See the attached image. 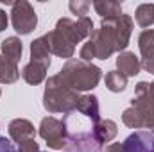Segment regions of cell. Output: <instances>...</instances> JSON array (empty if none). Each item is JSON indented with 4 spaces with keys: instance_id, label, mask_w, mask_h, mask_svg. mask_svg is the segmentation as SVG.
<instances>
[{
    "instance_id": "484cf974",
    "label": "cell",
    "mask_w": 154,
    "mask_h": 152,
    "mask_svg": "<svg viewBox=\"0 0 154 152\" xmlns=\"http://www.w3.org/2000/svg\"><path fill=\"white\" fill-rule=\"evenodd\" d=\"M18 152H39V145L36 143V140H27L18 143Z\"/></svg>"
},
{
    "instance_id": "ffe728a7",
    "label": "cell",
    "mask_w": 154,
    "mask_h": 152,
    "mask_svg": "<svg viewBox=\"0 0 154 152\" xmlns=\"http://www.w3.org/2000/svg\"><path fill=\"white\" fill-rule=\"evenodd\" d=\"M20 79V70L14 63L7 61L0 54V84H13Z\"/></svg>"
},
{
    "instance_id": "5bb4252c",
    "label": "cell",
    "mask_w": 154,
    "mask_h": 152,
    "mask_svg": "<svg viewBox=\"0 0 154 152\" xmlns=\"http://www.w3.org/2000/svg\"><path fill=\"white\" fill-rule=\"evenodd\" d=\"M75 111H79L84 118L91 120V123H97L100 120V106L95 95H81Z\"/></svg>"
},
{
    "instance_id": "30bf717a",
    "label": "cell",
    "mask_w": 154,
    "mask_h": 152,
    "mask_svg": "<svg viewBox=\"0 0 154 152\" xmlns=\"http://www.w3.org/2000/svg\"><path fill=\"white\" fill-rule=\"evenodd\" d=\"M45 38H47V41H48L50 52L56 54L57 57H61V59H70V57L74 56V52H75V45H72V43L65 38L59 31L54 29V31L47 32Z\"/></svg>"
},
{
    "instance_id": "ba28073f",
    "label": "cell",
    "mask_w": 154,
    "mask_h": 152,
    "mask_svg": "<svg viewBox=\"0 0 154 152\" xmlns=\"http://www.w3.org/2000/svg\"><path fill=\"white\" fill-rule=\"evenodd\" d=\"M86 129L88 127L75 129V131L68 129V138H66L65 152H100L102 145H99V141L95 140L93 127H91V131H86Z\"/></svg>"
},
{
    "instance_id": "5b68a950",
    "label": "cell",
    "mask_w": 154,
    "mask_h": 152,
    "mask_svg": "<svg viewBox=\"0 0 154 152\" xmlns=\"http://www.w3.org/2000/svg\"><path fill=\"white\" fill-rule=\"evenodd\" d=\"M39 136L47 141V145L54 150H61L66 147L68 127L65 120H57L54 116H45L39 123Z\"/></svg>"
},
{
    "instance_id": "7a4b0ae2",
    "label": "cell",
    "mask_w": 154,
    "mask_h": 152,
    "mask_svg": "<svg viewBox=\"0 0 154 152\" xmlns=\"http://www.w3.org/2000/svg\"><path fill=\"white\" fill-rule=\"evenodd\" d=\"M81 95L74 91L61 77L52 75L47 79L45 91H43V108L48 113H72L77 109Z\"/></svg>"
},
{
    "instance_id": "277c9868",
    "label": "cell",
    "mask_w": 154,
    "mask_h": 152,
    "mask_svg": "<svg viewBox=\"0 0 154 152\" xmlns=\"http://www.w3.org/2000/svg\"><path fill=\"white\" fill-rule=\"evenodd\" d=\"M133 18L129 14H120L115 18H102L100 20V29H104L113 41L115 52H124L129 45L131 32H133Z\"/></svg>"
},
{
    "instance_id": "44dd1931",
    "label": "cell",
    "mask_w": 154,
    "mask_h": 152,
    "mask_svg": "<svg viewBox=\"0 0 154 152\" xmlns=\"http://www.w3.org/2000/svg\"><path fill=\"white\" fill-rule=\"evenodd\" d=\"M134 20L140 27H143V31L154 25V4H140L134 11Z\"/></svg>"
},
{
    "instance_id": "d6a6232c",
    "label": "cell",
    "mask_w": 154,
    "mask_h": 152,
    "mask_svg": "<svg viewBox=\"0 0 154 152\" xmlns=\"http://www.w3.org/2000/svg\"><path fill=\"white\" fill-rule=\"evenodd\" d=\"M0 95H2V90H0Z\"/></svg>"
},
{
    "instance_id": "2e32d148",
    "label": "cell",
    "mask_w": 154,
    "mask_h": 152,
    "mask_svg": "<svg viewBox=\"0 0 154 152\" xmlns=\"http://www.w3.org/2000/svg\"><path fill=\"white\" fill-rule=\"evenodd\" d=\"M50 47L45 36H39L31 43V61L32 63H39L43 66H50Z\"/></svg>"
},
{
    "instance_id": "603a6c76",
    "label": "cell",
    "mask_w": 154,
    "mask_h": 152,
    "mask_svg": "<svg viewBox=\"0 0 154 152\" xmlns=\"http://www.w3.org/2000/svg\"><path fill=\"white\" fill-rule=\"evenodd\" d=\"M138 48L142 54V59L154 56V29H145L138 36Z\"/></svg>"
},
{
    "instance_id": "7c38bea8",
    "label": "cell",
    "mask_w": 154,
    "mask_h": 152,
    "mask_svg": "<svg viewBox=\"0 0 154 152\" xmlns=\"http://www.w3.org/2000/svg\"><path fill=\"white\" fill-rule=\"evenodd\" d=\"M7 131H9V138L14 143H22V141L32 140L36 136L34 125L29 120H25V118H14V120H11Z\"/></svg>"
},
{
    "instance_id": "4316f807",
    "label": "cell",
    "mask_w": 154,
    "mask_h": 152,
    "mask_svg": "<svg viewBox=\"0 0 154 152\" xmlns=\"http://www.w3.org/2000/svg\"><path fill=\"white\" fill-rule=\"evenodd\" d=\"M0 152H18V149L11 140H7L5 136H0Z\"/></svg>"
},
{
    "instance_id": "4dcf8cb0",
    "label": "cell",
    "mask_w": 154,
    "mask_h": 152,
    "mask_svg": "<svg viewBox=\"0 0 154 152\" xmlns=\"http://www.w3.org/2000/svg\"><path fill=\"white\" fill-rule=\"evenodd\" d=\"M149 90H151V95L154 97V81L151 82V84H149Z\"/></svg>"
},
{
    "instance_id": "1f68e13d",
    "label": "cell",
    "mask_w": 154,
    "mask_h": 152,
    "mask_svg": "<svg viewBox=\"0 0 154 152\" xmlns=\"http://www.w3.org/2000/svg\"><path fill=\"white\" fill-rule=\"evenodd\" d=\"M149 132H152V134H154V125L151 127V129H149Z\"/></svg>"
},
{
    "instance_id": "6da1fadb",
    "label": "cell",
    "mask_w": 154,
    "mask_h": 152,
    "mask_svg": "<svg viewBox=\"0 0 154 152\" xmlns=\"http://www.w3.org/2000/svg\"><path fill=\"white\" fill-rule=\"evenodd\" d=\"M122 122L131 129H151L154 125V97L151 95L149 82L140 81L136 84L131 106L122 113Z\"/></svg>"
},
{
    "instance_id": "f1b7e54d",
    "label": "cell",
    "mask_w": 154,
    "mask_h": 152,
    "mask_svg": "<svg viewBox=\"0 0 154 152\" xmlns=\"http://www.w3.org/2000/svg\"><path fill=\"white\" fill-rule=\"evenodd\" d=\"M104 152H125V149H124V143H109Z\"/></svg>"
},
{
    "instance_id": "cb8c5ba5",
    "label": "cell",
    "mask_w": 154,
    "mask_h": 152,
    "mask_svg": "<svg viewBox=\"0 0 154 152\" xmlns=\"http://www.w3.org/2000/svg\"><path fill=\"white\" fill-rule=\"evenodd\" d=\"M90 5H91V4H90V2H86V0H72V2L68 4V7H70L72 14H77L79 18L86 16V13H88Z\"/></svg>"
},
{
    "instance_id": "f546056e",
    "label": "cell",
    "mask_w": 154,
    "mask_h": 152,
    "mask_svg": "<svg viewBox=\"0 0 154 152\" xmlns=\"http://www.w3.org/2000/svg\"><path fill=\"white\" fill-rule=\"evenodd\" d=\"M7 23H9V18H7L5 11H4V9H0V32H2L4 29H7Z\"/></svg>"
},
{
    "instance_id": "9c48e42d",
    "label": "cell",
    "mask_w": 154,
    "mask_h": 152,
    "mask_svg": "<svg viewBox=\"0 0 154 152\" xmlns=\"http://www.w3.org/2000/svg\"><path fill=\"white\" fill-rule=\"evenodd\" d=\"M125 152H154V134L149 131H134L124 140Z\"/></svg>"
},
{
    "instance_id": "9a60e30c",
    "label": "cell",
    "mask_w": 154,
    "mask_h": 152,
    "mask_svg": "<svg viewBox=\"0 0 154 152\" xmlns=\"http://www.w3.org/2000/svg\"><path fill=\"white\" fill-rule=\"evenodd\" d=\"M118 132V127L113 120L109 118H100L97 123H93V136L95 140L99 141V145H104V143H109Z\"/></svg>"
},
{
    "instance_id": "d6986e66",
    "label": "cell",
    "mask_w": 154,
    "mask_h": 152,
    "mask_svg": "<svg viewBox=\"0 0 154 152\" xmlns=\"http://www.w3.org/2000/svg\"><path fill=\"white\" fill-rule=\"evenodd\" d=\"M93 7L97 14H100V18H115L122 14V4L115 0H95Z\"/></svg>"
},
{
    "instance_id": "8992f818",
    "label": "cell",
    "mask_w": 154,
    "mask_h": 152,
    "mask_svg": "<svg viewBox=\"0 0 154 152\" xmlns=\"http://www.w3.org/2000/svg\"><path fill=\"white\" fill-rule=\"evenodd\" d=\"M11 5H13V9H11V23H13V29L20 36L31 34L36 29V25H38V16H36L34 7L27 0H20V2H14Z\"/></svg>"
},
{
    "instance_id": "ac0fdd59",
    "label": "cell",
    "mask_w": 154,
    "mask_h": 152,
    "mask_svg": "<svg viewBox=\"0 0 154 152\" xmlns=\"http://www.w3.org/2000/svg\"><path fill=\"white\" fill-rule=\"evenodd\" d=\"M22 52H23V45H22L20 38L9 36V38H5L2 41V56L7 61H11V63L16 65L22 59Z\"/></svg>"
},
{
    "instance_id": "83f0119b",
    "label": "cell",
    "mask_w": 154,
    "mask_h": 152,
    "mask_svg": "<svg viewBox=\"0 0 154 152\" xmlns=\"http://www.w3.org/2000/svg\"><path fill=\"white\" fill-rule=\"evenodd\" d=\"M140 63H142V68H143L145 72H149V74H152V75H154V56L142 59Z\"/></svg>"
},
{
    "instance_id": "8fae6325",
    "label": "cell",
    "mask_w": 154,
    "mask_h": 152,
    "mask_svg": "<svg viewBox=\"0 0 154 152\" xmlns=\"http://www.w3.org/2000/svg\"><path fill=\"white\" fill-rule=\"evenodd\" d=\"M90 41L93 43V48H95V57L97 59H109L111 54L115 52V47H113V41L109 38V34L104 31V29H93Z\"/></svg>"
},
{
    "instance_id": "e0dca14e",
    "label": "cell",
    "mask_w": 154,
    "mask_h": 152,
    "mask_svg": "<svg viewBox=\"0 0 154 152\" xmlns=\"http://www.w3.org/2000/svg\"><path fill=\"white\" fill-rule=\"evenodd\" d=\"M47 66H43V65H39V63H32V61H29L25 66H23V70H22V77H23V81L27 82V84H32V86H36V84H41L45 79H47Z\"/></svg>"
},
{
    "instance_id": "3957f363",
    "label": "cell",
    "mask_w": 154,
    "mask_h": 152,
    "mask_svg": "<svg viewBox=\"0 0 154 152\" xmlns=\"http://www.w3.org/2000/svg\"><path fill=\"white\" fill-rule=\"evenodd\" d=\"M59 77L74 90V91H90L97 88V84L102 79V70L91 63H84L81 59H68L61 72Z\"/></svg>"
},
{
    "instance_id": "d4e9b609",
    "label": "cell",
    "mask_w": 154,
    "mask_h": 152,
    "mask_svg": "<svg viewBox=\"0 0 154 152\" xmlns=\"http://www.w3.org/2000/svg\"><path fill=\"white\" fill-rule=\"evenodd\" d=\"M79 57H81V61H84V63H91V59H95V48H93V43H91L90 39L81 47Z\"/></svg>"
},
{
    "instance_id": "4fadbf2b",
    "label": "cell",
    "mask_w": 154,
    "mask_h": 152,
    "mask_svg": "<svg viewBox=\"0 0 154 152\" xmlns=\"http://www.w3.org/2000/svg\"><path fill=\"white\" fill-rule=\"evenodd\" d=\"M116 70H118L120 74H124L125 77H134V75L140 74L142 63H140V59L134 56V52L124 50V52H120L118 57H116Z\"/></svg>"
},
{
    "instance_id": "7402d4cb",
    "label": "cell",
    "mask_w": 154,
    "mask_h": 152,
    "mask_svg": "<svg viewBox=\"0 0 154 152\" xmlns=\"http://www.w3.org/2000/svg\"><path fill=\"white\" fill-rule=\"evenodd\" d=\"M104 84H106V88L109 91L120 93V91H124L127 88V77L124 75V74H120L118 70H111L104 77Z\"/></svg>"
},
{
    "instance_id": "52a82bcc",
    "label": "cell",
    "mask_w": 154,
    "mask_h": 152,
    "mask_svg": "<svg viewBox=\"0 0 154 152\" xmlns=\"http://www.w3.org/2000/svg\"><path fill=\"white\" fill-rule=\"evenodd\" d=\"M56 31H59L72 45L81 43L82 39L90 38L93 32V22L88 16L70 20V18H59L56 23Z\"/></svg>"
}]
</instances>
